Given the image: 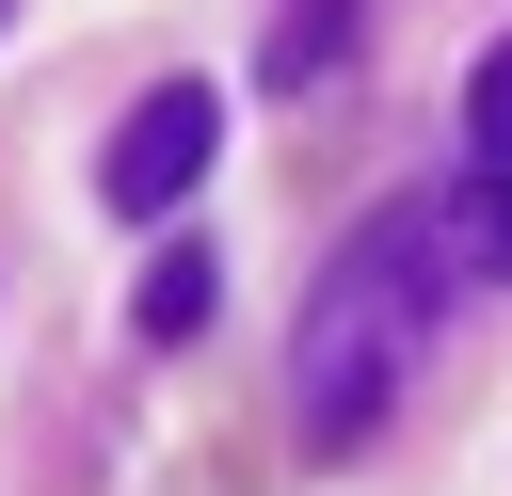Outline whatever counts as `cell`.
Instances as JSON below:
<instances>
[{
  "mask_svg": "<svg viewBox=\"0 0 512 496\" xmlns=\"http://www.w3.org/2000/svg\"><path fill=\"white\" fill-rule=\"evenodd\" d=\"M208 160H224V96H208V80H144V96L112 112V144H96V208H112V224H176V208L208 192Z\"/></svg>",
  "mask_w": 512,
  "mask_h": 496,
  "instance_id": "2",
  "label": "cell"
},
{
  "mask_svg": "<svg viewBox=\"0 0 512 496\" xmlns=\"http://www.w3.org/2000/svg\"><path fill=\"white\" fill-rule=\"evenodd\" d=\"M336 64H352V0H288V16H272V48H256V80H272V96H304V80H336Z\"/></svg>",
  "mask_w": 512,
  "mask_h": 496,
  "instance_id": "4",
  "label": "cell"
},
{
  "mask_svg": "<svg viewBox=\"0 0 512 496\" xmlns=\"http://www.w3.org/2000/svg\"><path fill=\"white\" fill-rule=\"evenodd\" d=\"M208 320H224V256H208V240L176 224V240L144 256V288H128V336H144V352H192Z\"/></svg>",
  "mask_w": 512,
  "mask_h": 496,
  "instance_id": "3",
  "label": "cell"
},
{
  "mask_svg": "<svg viewBox=\"0 0 512 496\" xmlns=\"http://www.w3.org/2000/svg\"><path fill=\"white\" fill-rule=\"evenodd\" d=\"M464 160H480V176H512V32L464 64Z\"/></svg>",
  "mask_w": 512,
  "mask_h": 496,
  "instance_id": "6",
  "label": "cell"
},
{
  "mask_svg": "<svg viewBox=\"0 0 512 496\" xmlns=\"http://www.w3.org/2000/svg\"><path fill=\"white\" fill-rule=\"evenodd\" d=\"M16 16H32V0H0V32H16Z\"/></svg>",
  "mask_w": 512,
  "mask_h": 496,
  "instance_id": "7",
  "label": "cell"
},
{
  "mask_svg": "<svg viewBox=\"0 0 512 496\" xmlns=\"http://www.w3.org/2000/svg\"><path fill=\"white\" fill-rule=\"evenodd\" d=\"M464 256H448V192H384L320 272H304V320H288V432L304 464H352L400 384L432 368V320H448Z\"/></svg>",
  "mask_w": 512,
  "mask_h": 496,
  "instance_id": "1",
  "label": "cell"
},
{
  "mask_svg": "<svg viewBox=\"0 0 512 496\" xmlns=\"http://www.w3.org/2000/svg\"><path fill=\"white\" fill-rule=\"evenodd\" d=\"M448 256H464V288H512V176H448Z\"/></svg>",
  "mask_w": 512,
  "mask_h": 496,
  "instance_id": "5",
  "label": "cell"
}]
</instances>
